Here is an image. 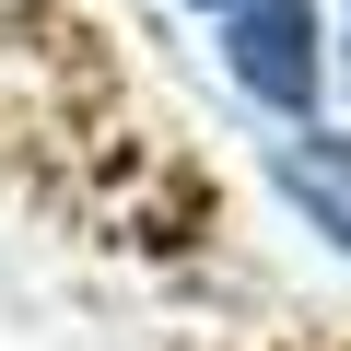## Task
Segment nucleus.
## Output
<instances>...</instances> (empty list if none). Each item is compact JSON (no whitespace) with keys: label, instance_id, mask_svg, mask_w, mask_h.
<instances>
[{"label":"nucleus","instance_id":"obj_2","mask_svg":"<svg viewBox=\"0 0 351 351\" xmlns=\"http://www.w3.org/2000/svg\"><path fill=\"white\" fill-rule=\"evenodd\" d=\"M281 188H293V199H316V211H328V234L351 246V141H328V152H281Z\"/></svg>","mask_w":351,"mask_h":351},{"label":"nucleus","instance_id":"obj_3","mask_svg":"<svg viewBox=\"0 0 351 351\" xmlns=\"http://www.w3.org/2000/svg\"><path fill=\"white\" fill-rule=\"evenodd\" d=\"M211 12H234V0H211Z\"/></svg>","mask_w":351,"mask_h":351},{"label":"nucleus","instance_id":"obj_1","mask_svg":"<svg viewBox=\"0 0 351 351\" xmlns=\"http://www.w3.org/2000/svg\"><path fill=\"white\" fill-rule=\"evenodd\" d=\"M223 71H234L258 106L316 117V94H328V59H316V0H234V12H223Z\"/></svg>","mask_w":351,"mask_h":351}]
</instances>
